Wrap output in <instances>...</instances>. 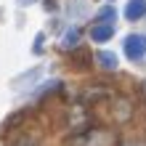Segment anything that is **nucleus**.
I'll use <instances>...</instances> for the list:
<instances>
[{"instance_id": "obj_6", "label": "nucleus", "mask_w": 146, "mask_h": 146, "mask_svg": "<svg viewBox=\"0 0 146 146\" xmlns=\"http://www.w3.org/2000/svg\"><path fill=\"white\" fill-rule=\"evenodd\" d=\"M8 146H40V138L37 135H29V133H19V135L11 138Z\"/></svg>"}, {"instance_id": "obj_7", "label": "nucleus", "mask_w": 146, "mask_h": 146, "mask_svg": "<svg viewBox=\"0 0 146 146\" xmlns=\"http://www.w3.org/2000/svg\"><path fill=\"white\" fill-rule=\"evenodd\" d=\"M69 61L77 66V69H85L88 61H90V53H88V50H74V53L69 56Z\"/></svg>"}, {"instance_id": "obj_8", "label": "nucleus", "mask_w": 146, "mask_h": 146, "mask_svg": "<svg viewBox=\"0 0 146 146\" xmlns=\"http://www.w3.org/2000/svg\"><path fill=\"white\" fill-rule=\"evenodd\" d=\"M77 40H80V29H69V32L64 35V40H61V45H64V48H74Z\"/></svg>"}, {"instance_id": "obj_4", "label": "nucleus", "mask_w": 146, "mask_h": 146, "mask_svg": "<svg viewBox=\"0 0 146 146\" xmlns=\"http://www.w3.org/2000/svg\"><path fill=\"white\" fill-rule=\"evenodd\" d=\"M125 16L130 21H138L141 16H146V0H130L127 8H125Z\"/></svg>"}, {"instance_id": "obj_11", "label": "nucleus", "mask_w": 146, "mask_h": 146, "mask_svg": "<svg viewBox=\"0 0 146 146\" xmlns=\"http://www.w3.org/2000/svg\"><path fill=\"white\" fill-rule=\"evenodd\" d=\"M45 8H48V11H53V8H56V0H45Z\"/></svg>"}, {"instance_id": "obj_9", "label": "nucleus", "mask_w": 146, "mask_h": 146, "mask_svg": "<svg viewBox=\"0 0 146 146\" xmlns=\"http://www.w3.org/2000/svg\"><path fill=\"white\" fill-rule=\"evenodd\" d=\"M117 19V11H114V8H111V5H106V8H101V11H98V21H114Z\"/></svg>"}, {"instance_id": "obj_5", "label": "nucleus", "mask_w": 146, "mask_h": 146, "mask_svg": "<svg viewBox=\"0 0 146 146\" xmlns=\"http://www.w3.org/2000/svg\"><path fill=\"white\" fill-rule=\"evenodd\" d=\"M96 61L104 66V69H117L119 58H117V53H111V50H101V53H96Z\"/></svg>"}, {"instance_id": "obj_12", "label": "nucleus", "mask_w": 146, "mask_h": 146, "mask_svg": "<svg viewBox=\"0 0 146 146\" xmlns=\"http://www.w3.org/2000/svg\"><path fill=\"white\" fill-rule=\"evenodd\" d=\"M35 0H19V5H32Z\"/></svg>"}, {"instance_id": "obj_3", "label": "nucleus", "mask_w": 146, "mask_h": 146, "mask_svg": "<svg viewBox=\"0 0 146 146\" xmlns=\"http://www.w3.org/2000/svg\"><path fill=\"white\" fill-rule=\"evenodd\" d=\"M111 111H114V119L117 122H127L133 114V106H130V101H125V98H119L114 106H111Z\"/></svg>"}, {"instance_id": "obj_2", "label": "nucleus", "mask_w": 146, "mask_h": 146, "mask_svg": "<svg viewBox=\"0 0 146 146\" xmlns=\"http://www.w3.org/2000/svg\"><path fill=\"white\" fill-rule=\"evenodd\" d=\"M111 35H114V24H109V21H98V24L90 27V40L93 42H106Z\"/></svg>"}, {"instance_id": "obj_10", "label": "nucleus", "mask_w": 146, "mask_h": 146, "mask_svg": "<svg viewBox=\"0 0 146 146\" xmlns=\"http://www.w3.org/2000/svg\"><path fill=\"white\" fill-rule=\"evenodd\" d=\"M42 50V35H37V40H35V53H40Z\"/></svg>"}, {"instance_id": "obj_1", "label": "nucleus", "mask_w": 146, "mask_h": 146, "mask_svg": "<svg viewBox=\"0 0 146 146\" xmlns=\"http://www.w3.org/2000/svg\"><path fill=\"white\" fill-rule=\"evenodd\" d=\"M146 53V37L143 35H127L125 37V56L130 61H138Z\"/></svg>"}]
</instances>
